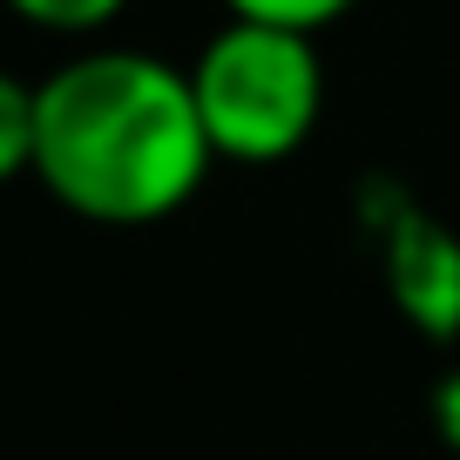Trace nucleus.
<instances>
[{"instance_id": "20e7f679", "label": "nucleus", "mask_w": 460, "mask_h": 460, "mask_svg": "<svg viewBox=\"0 0 460 460\" xmlns=\"http://www.w3.org/2000/svg\"><path fill=\"white\" fill-rule=\"evenodd\" d=\"M34 170V82H0V176Z\"/></svg>"}, {"instance_id": "39448f33", "label": "nucleus", "mask_w": 460, "mask_h": 460, "mask_svg": "<svg viewBox=\"0 0 460 460\" xmlns=\"http://www.w3.org/2000/svg\"><path fill=\"white\" fill-rule=\"evenodd\" d=\"M230 21H264V28H291V34H318L339 14H352L359 0H224Z\"/></svg>"}, {"instance_id": "0eeeda50", "label": "nucleus", "mask_w": 460, "mask_h": 460, "mask_svg": "<svg viewBox=\"0 0 460 460\" xmlns=\"http://www.w3.org/2000/svg\"><path fill=\"white\" fill-rule=\"evenodd\" d=\"M427 420H433V433H440L447 454H460V366H447V373L427 386Z\"/></svg>"}, {"instance_id": "7ed1b4c3", "label": "nucleus", "mask_w": 460, "mask_h": 460, "mask_svg": "<svg viewBox=\"0 0 460 460\" xmlns=\"http://www.w3.org/2000/svg\"><path fill=\"white\" fill-rule=\"evenodd\" d=\"M379 271L393 312L427 345L460 339V230H447L420 203H393L379 217Z\"/></svg>"}, {"instance_id": "f03ea898", "label": "nucleus", "mask_w": 460, "mask_h": 460, "mask_svg": "<svg viewBox=\"0 0 460 460\" xmlns=\"http://www.w3.org/2000/svg\"><path fill=\"white\" fill-rule=\"evenodd\" d=\"M190 95H197L203 136L217 163H285L312 143L325 115V61L318 34L264 28V21H224L190 61Z\"/></svg>"}, {"instance_id": "423d86ee", "label": "nucleus", "mask_w": 460, "mask_h": 460, "mask_svg": "<svg viewBox=\"0 0 460 460\" xmlns=\"http://www.w3.org/2000/svg\"><path fill=\"white\" fill-rule=\"evenodd\" d=\"M21 21H34V28H48V34H95V28H109L129 0H7Z\"/></svg>"}, {"instance_id": "f257e3e1", "label": "nucleus", "mask_w": 460, "mask_h": 460, "mask_svg": "<svg viewBox=\"0 0 460 460\" xmlns=\"http://www.w3.org/2000/svg\"><path fill=\"white\" fill-rule=\"evenodd\" d=\"M217 149L203 136L190 68L143 48H88L34 82V183L68 217L143 230L203 190Z\"/></svg>"}]
</instances>
